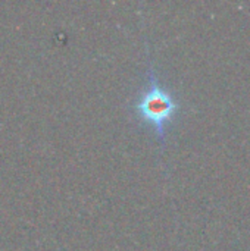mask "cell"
Returning <instances> with one entry per match:
<instances>
[{
	"mask_svg": "<svg viewBox=\"0 0 250 251\" xmlns=\"http://www.w3.org/2000/svg\"><path fill=\"white\" fill-rule=\"evenodd\" d=\"M181 101L178 97L165 87L156 76L152 62L149 60L147 85L136 97L133 103V112L144 125L150 126L162 146L167 140V126L175 119L180 112Z\"/></svg>",
	"mask_w": 250,
	"mask_h": 251,
	"instance_id": "1",
	"label": "cell"
}]
</instances>
